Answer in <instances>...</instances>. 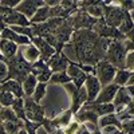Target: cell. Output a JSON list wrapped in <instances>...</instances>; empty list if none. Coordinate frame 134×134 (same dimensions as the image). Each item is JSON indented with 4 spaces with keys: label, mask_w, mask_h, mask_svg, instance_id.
I'll use <instances>...</instances> for the list:
<instances>
[{
    "label": "cell",
    "mask_w": 134,
    "mask_h": 134,
    "mask_svg": "<svg viewBox=\"0 0 134 134\" xmlns=\"http://www.w3.org/2000/svg\"><path fill=\"white\" fill-rule=\"evenodd\" d=\"M130 75H131V72H130L129 70H126V69L117 70L113 83H114V85H117L118 87H125V86L127 85L129 79H130Z\"/></svg>",
    "instance_id": "obj_20"
},
{
    "label": "cell",
    "mask_w": 134,
    "mask_h": 134,
    "mask_svg": "<svg viewBox=\"0 0 134 134\" xmlns=\"http://www.w3.org/2000/svg\"><path fill=\"white\" fill-rule=\"evenodd\" d=\"M0 90L11 93L15 98H24V93H23V87L21 83L14 81V79H7L5 82L0 83Z\"/></svg>",
    "instance_id": "obj_15"
},
{
    "label": "cell",
    "mask_w": 134,
    "mask_h": 134,
    "mask_svg": "<svg viewBox=\"0 0 134 134\" xmlns=\"http://www.w3.org/2000/svg\"><path fill=\"white\" fill-rule=\"evenodd\" d=\"M31 43H32L34 46L38 48V51L40 52V59L46 60V62L52 57L55 52H57L54 47H51L50 44L44 40L43 38H40V36H34V38L31 39Z\"/></svg>",
    "instance_id": "obj_9"
},
{
    "label": "cell",
    "mask_w": 134,
    "mask_h": 134,
    "mask_svg": "<svg viewBox=\"0 0 134 134\" xmlns=\"http://www.w3.org/2000/svg\"><path fill=\"white\" fill-rule=\"evenodd\" d=\"M47 20H50V7H47L44 4L43 7H40L35 15H34L30 20L31 26H38V24H42V23H46Z\"/></svg>",
    "instance_id": "obj_17"
},
{
    "label": "cell",
    "mask_w": 134,
    "mask_h": 134,
    "mask_svg": "<svg viewBox=\"0 0 134 134\" xmlns=\"http://www.w3.org/2000/svg\"><path fill=\"white\" fill-rule=\"evenodd\" d=\"M36 134H50V133H48V131H47L46 129H44V127H43V126L40 125V126H39V127L36 129Z\"/></svg>",
    "instance_id": "obj_36"
},
{
    "label": "cell",
    "mask_w": 134,
    "mask_h": 134,
    "mask_svg": "<svg viewBox=\"0 0 134 134\" xmlns=\"http://www.w3.org/2000/svg\"><path fill=\"white\" fill-rule=\"evenodd\" d=\"M66 72H67V75L70 76L71 82L76 86V88H79V87H82V86L85 85L87 75L81 70L79 64H76V63H70V66L67 67Z\"/></svg>",
    "instance_id": "obj_10"
},
{
    "label": "cell",
    "mask_w": 134,
    "mask_h": 134,
    "mask_svg": "<svg viewBox=\"0 0 134 134\" xmlns=\"http://www.w3.org/2000/svg\"><path fill=\"white\" fill-rule=\"evenodd\" d=\"M46 91H47V83H38L35 91L31 95V98L35 100L36 103H40V100H43V98L46 97Z\"/></svg>",
    "instance_id": "obj_25"
},
{
    "label": "cell",
    "mask_w": 134,
    "mask_h": 134,
    "mask_svg": "<svg viewBox=\"0 0 134 134\" xmlns=\"http://www.w3.org/2000/svg\"><path fill=\"white\" fill-rule=\"evenodd\" d=\"M19 119L16 117V114L12 111L11 107H2L0 110V124H4V122H8V121H16Z\"/></svg>",
    "instance_id": "obj_26"
},
{
    "label": "cell",
    "mask_w": 134,
    "mask_h": 134,
    "mask_svg": "<svg viewBox=\"0 0 134 134\" xmlns=\"http://www.w3.org/2000/svg\"><path fill=\"white\" fill-rule=\"evenodd\" d=\"M125 88H126V91H127V94L131 97V99L134 98V85H127V86H125Z\"/></svg>",
    "instance_id": "obj_35"
},
{
    "label": "cell",
    "mask_w": 134,
    "mask_h": 134,
    "mask_svg": "<svg viewBox=\"0 0 134 134\" xmlns=\"http://www.w3.org/2000/svg\"><path fill=\"white\" fill-rule=\"evenodd\" d=\"M51 83L54 85H66V83H69L71 82L70 79V76L67 75L66 71H60V72H52V76H51V79H50Z\"/></svg>",
    "instance_id": "obj_22"
},
{
    "label": "cell",
    "mask_w": 134,
    "mask_h": 134,
    "mask_svg": "<svg viewBox=\"0 0 134 134\" xmlns=\"http://www.w3.org/2000/svg\"><path fill=\"white\" fill-rule=\"evenodd\" d=\"M0 110H2V106H0Z\"/></svg>",
    "instance_id": "obj_43"
},
{
    "label": "cell",
    "mask_w": 134,
    "mask_h": 134,
    "mask_svg": "<svg viewBox=\"0 0 134 134\" xmlns=\"http://www.w3.org/2000/svg\"><path fill=\"white\" fill-rule=\"evenodd\" d=\"M19 3H20V0H0V5L11 8V9H15Z\"/></svg>",
    "instance_id": "obj_33"
},
{
    "label": "cell",
    "mask_w": 134,
    "mask_h": 134,
    "mask_svg": "<svg viewBox=\"0 0 134 134\" xmlns=\"http://www.w3.org/2000/svg\"><path fill=\"white\" fill-rule=\"evenodd\" d=\"M48 69H50V67H48L47 62L43 60V59H40V60L35 62L34 64H31V72H30V74H32L34 76H39L42 72H44V71L48 70Z\"/></svg>",
    "instance_id": "obj_24"
},
{
    "label": "cell",
    "mask_w": 134,
    "mask_h": 134,
    "mask_svg": "<svg viewBox=\"0 0 134 134\" xmlns=\"http://www.w3.org/2000/svg\"><path fill=\"white\" fill-rule=\"evenodd\" d=\"M118 86L114 83H110L106 86H102L100 91L98 94V97L95 98L94 102L95 103H113V100L115 98V94L118 91Z\"/></svg>",
    "instance_id": "obj_7"
},
{
    "label": "cell",
    "mask_w": 134,
    "mask_h": 134,
    "mask_svg": "<svg viewBox=\"0 0 134 134\" xmlns=\"http://www.w3.org/2000/svg\"><path fill=\"white\" fill-rule=\"evenodd\" d=\"M24 114L26 119L34 124H42L46 119V110L39 103H36L31 97H24Z\"/></svg>",
    "instance_id": "obj_3"
},
{
    "label": "cell",
    "mask_w": 134,
    "mask_h": 134,
    "mask_svg": "<svg viewBox=\"0 0 134 134\" xmlns=\"http://www.w3.org/2000/svg\"><path fill=\"white\" fill-rule=\"evenodd\" d=\"M127 50L125 47L124 40H117L113 39L110 43V46L106 51L105 60H107L110 64H113L117 70L125 69V59H126Z\"/></svg>",
    "instance_id": "obj_1"
},
{
    "label": "cell",
    "mask_w": 134,
    "mask_h": 134,
    "mask_svg": "<svg viewBox=\"0 0 134 134\" xmlns=\"http://www.w3.org/2000/svg\"><path fill=\"white\" fill-rule=\"evenodd\" d=\"M51 134H64V131H63L62 129H55Z\"/></svg>",
    "instance_id": "obj_38"
},
{
    "label": "cell",
    "mask_w": 134,
    "mask_h": 134,
    "mask_svg": "<svg viewBox=\"0 0 134 134\" xmlns=\"http://www.w3.org/2000/svg\"><path fill=\"white\" fill-rule=\"evenodd\" d=\"M8 66V79H14L19 83H23V81L31 72V64L26 62L19 54H16L12 59L7 60Z\"/></svg>",
    "instance_id": "obj_2"
},
{
    "label": "cell",
    "mask_w": 134,
    "mask_h": 134,
    "mask_svg": "<svg viewBox=\"0 0 134 134\" xmlns=\"http://www.w3.org/2000/svg\"><path fill=\"white\" fill-rule=\"evenodd\" d=\"M38 83H39V82H38V79H36V76H34L32 74H30L26 79L23 81V83H21L24 97H31V95L34 94V91H35Z\"/></svg>",
    "instance_id": "obj_19"
},
{
    "label": "cell",
    "mask_w": 134,
    "mask_h": 134,
    "mask_svg": "<svg viewBox=\"0 0 134 134\" xmlns=\"http://www.w3.org/2000/svg\"><path fill=\"white\" fill-rule=\"evenodd\" d=\"M70 60L67 59L62 52H55L52 57L47 60V64L51 69L52 72H60V71H66L67 67L70 66Z\"/></svg>",
    "instance_id": "obj_8"
},
{
    "label": "cell",
    "mask_w": 134,
    "mask_h": 134,
    "mask_svg": "<svg viewBox=\"0 0 134 134\" xmlns=\"http://www.w3.org/2000/svg\"><path fill=\"white\" fill-rule=\"evenodd\" d=\"M119 134H125V133H122V131H119Z\"/></svg>",
    "instance_id": "obj_42"
},
{
    "label": "cell",
    "mask_w": 134,
    "mask_h": 134,
    "mask_svg": "<svg viewBox=\"0 0 134 134\" xmlns=\"http://www.w3.org/2000/svg\"><path fill=\"white\" fill-rule=\"evenodd\" d=\"M71 98V113L72 114H76L78 111L82 109V106L87 102V94H86V88L85 86L76 88V91L70 97Z\"/></svg>",
    "instance_id": "obj_12"
},
{
    "label": "cell",
    "mask_w": 134,
    "mask_h": 134,
    "mask_svg": "<svg viewBox=\"0 0 134 134\" xmlns=\"http://www.w3.org/2000/svg\"><path fill=\"white\" fill-rule=\"evenodd\" d=\"M119 129L115 126H105L100 129V134H119Z\"/></svg>",
    "instance_id": "obj_34"
},
{
    "label": "cell",
    "mask_w": 134,
    "mask_h": 134,
    "mask_svg": "<svg viewBox=\"0 0 134 134\" xmlns=\"http://www.w3.org/2000/svg\"><path fill=\"white\" fill-rule=\"evenodd\" d=\"M105 126H115V127L121 129V121H119L118 115L115 113H113V114H107V115H103V117H99L98 127L102 129Z\"/></svg>",
    "instance_id": "obj_18"
},
{
    "label": "cell",
    "mask_w": 134,
    "mask_h": 134,
    "mask_svg": "<svg viewBox=\"0 0 134 134\" xmlns=\"http://www.w3.org/2000/svg\"><path fill=\"white\" fill-rule=\"evenodd\" d=\"M11 109L16 114V117L21 121H27L26 119V114H24V99L23 98H15L12 105H11Z\"/></svg>",
    "instance_id": "obj_21"
},
{
    "label": "cell",
    "mask_w": 134,
    "mask_h": 134,
    "mask_svg": "<svg viewBox=\"0 0 134 134\" xmlns=\"http://www.w3.org/2000/svg\"><path fill=\"white\" fill-rule=\"evenodd\" d=\"M125 69L129 70L130 72H134V52H131V51H129V52L126 54Z\"/></svg>",
    "instance_id": "obj_31"
},
{
    "label": "cell",
    "mask_w": 134,
    "mask_h": 134,
    "mask_svg": "<svg viewBox=\"0 0 134 134\" xmlns=\"http://www.w3.org/2000/svg\"><path fill=\"white\" fill-rule=\"evenodd\" d=\"M130 19H131V21L134 23V9H133L131 12H130Z\"/></svg>",
    "instance_id": "obj_41"
},
{
    "label": "cell",
    "mask_w": 134,
    "mask_h": 134,
    "mask_svg": "<svg viewBox=\"0 0 134 134\" xmlns=\"http://www.w3.org/2000/svg\"><path fill=\"white\" fill-rule=\"evenodd\" d=\"M8 79V66H7V60L0 57V83H3Z\"/></svg>",
    "instance_id": "obj_29"
},
{
    "label": "cell",
    "mask_w": 134,
    "mask_h": 134,
    "mask_svg": "<svg viewBox=\"0 0 134 134\" xmlns=\"http://www.w3.org/2000/svg\"><path fill=\"white\" fill-rule=\"evenodd\" d=\"M133 31H134V30H133Z\"/></svg>",
    "instance_id": "obj_44"
},
{
    "label": "cell",
    "mask_w": 134,
    "mask_h": 134,
    "mask_svg": "<svg viewBox=\"0 0 134 134\" xmlns=\"http://www.w3.org/2000/svg\"><path fill=\"white\" fill-rule=\"evenodd\" d=\"M43 5H44L43 0H20V3L15 8V11L26 16L28 20H31V18L35 15V12Z\"/></svg>",
    "instance_id": "obj_5"
},
{
    "label": "cell",
    "mask_w": 134,
    "mask_h": 134,
    "mask_svg": "<svg viewBox=\"0 0 134 134\" xmlns=\"http://www.w3.org/2000/svg\"><path fill=\"white\" fill-rule=\"evenodd\" d=\"M5 28V26L2 23V21H0V36H2V32H3V30Z\"/></svg>",
    "instance_id": "obj_39"
},
{
    "label": "cell",
    "mask_w": 134,
    "mask_h": 134,
    "mask_svg": "<svg viewBox=\"0 0 134 134\" xmlns=\"http://www.w3.org/2000/svg\"><path fill=\"white\" fill-rule=\"evenodd\" d=\"M18 54H19L26 62H28L30 64H34L35 62L40 60V52L38 51V48L34 46L32 43L26 44V46H20V47L18 48Z\"/></svg>",
    "instance_id": "obj_11"
},
{
    "label": "cell",
    "mask_w": 134,
    "mask_h": 134,
    "mask_svg": "<svg viewBox=\"0 0 134 134\" xmlns=\"http://www.w3.org/2000/svg\"><path fill=\"white\" fill-rule=\"evenodd\" d=\"M72 117H74V114L71 113V110H67V111H64V113H62L60 115H58L55 119H50V125H51L52 131L55 129H63V127H66L72 121Z\"/></svg>",
    "instance_id": "obj_16"
},
{
    "label": "cell",
    "mask_w": 134,
    "mask_h": 134,
    "mask_svg": "<svg viewBox=\"0 0 134 134\" xmlns=\"http://www.w3.org/2000/svg\"><path fill=\"white\" fill-rule=\"evenodd\" d=\"M14 99H15V97L11 93L0 90V106H2V107H11Z\"/></svg>",
    "instance_id": "obj_27"
},
{
    "label": "cell",
    "mask_w": 134,
    "mask_h": 134,
    "mask_svg": "<svg viewBox=\"0 0 134 134\" xmlns=\"http://www.w3.org/2000/svg\"><path fill=\"white\" fill-rule=\"evenodd\" d=\"M127 85H134V72H131V75H130V79H129ZM127 85H126V86H127Z\"/></svg>",
    "instance_id": "obj_37"
},
{
    "label": "cell",
    "mask_w": 134,
    "mask_h": 134,
    "mask_svg": "<svg viewBox=\"0 0 134 134\" xmlns=\"http://www.w3.org/2000/svg\"><path fill=\"white\" fill-rule=\"evenodd\" d=\"M19 46L14 42L7 40V39H0V57H3L5 60L12 59L18 54Z\"/></svg>",
    "instance_id": "obj_14"
},
{
    "label": "cell",
    "mask_w": 134,
    "mask_h": 134,
    "mask_svg": "<svg viewBox=\"0 0 134 134\" xmlns=\"http://www.w3.org/2000/svg\"><path fill=\"white\" fill-rule=\"evenodd\" d=\"M115 72H117V69L105 59L99 60L95 64V76H97V79L99 81V83L102 86L113 83Z\"/></svg>",
    "instance_id": "obj_4"
},
{
    "label": "cell",
    "mask_w": 134,
    "mask_h": 134,
    "mask_svg": "<svg viewBox=\"0 0 134 134\" xmlns=\"http://www.w3.org/2000/svg\"><path fill=\"white\" fill-rule=\"evenodd\" d=\"M16 134H27V131H26V129H21V130H19Z\"/></svg>",
    "instance_id": "obj_40"
},
{
    "label": "cell",
    "mask_w": 134,
    "mask_h": 134,
    "mask_svg": "<svg viewBox=\"0 0 134 134\" xmlns=\"http://www.w3.org/2000/svg\"><path fill=\"white\" fill-rule=\"evenodd\" d=\"M85 88H86V94H87V102H94L95 98L98 97L102 85L99 83L95 75H87L86 82H85Z\"/></svg>",
    "instance_id": "obj_6"
},
{
    "label": "cell",
    "mask_w": 134,
    "mask_h": 134,
    "mask_svg": "<svg viewBox=\"0 0 134 134\" xmlns=\"http://www.w3.org/2000/svg\"><path fill=\"white\" fill-rule=\"evenodd\" d=\"M118 3V7L122 8L124 11H126V12H131V11L134 9V0H121V2H117Z\"/></svg>",
    "instance_id": "obj_32"
},
{
    "label": "cell",
    "mask_w": 134,
    "mask_h": 134,
    "mask_svg": "<svg viewBox=\"0 0 134 134\" xmlns=\"http://www.w3.org/2000/svg\"><path fill=\"white\" fill-rule=\"evenodd\" d=\"M119 130L125 134H134V118H127V119L121 121Z\"/></svg>",
    "instance_id": "obj_28"
},
{
    "label": "cell",
    "mask_w": 134,
    "mask_h": 134,
    "mask_svg": "<svg viewBox=\"0 0 134 134\" xmlns=\"http://www.w3.org/2000/svg\"><path fill=\"white\" fill-rule=\"evenodd\" d=\"M118 31H119V34H121V35H124L125 38H126V35H127V34H130L133 30H134V23H133V21H131V19H130V14L124 19V21H122V23H121V26L117 28Z\"/></svg>",
    "instance_id": "obj_23"
},
{
    "label": "cell",
    "mask_w": 134,
    "mask_h": 134,
    "mask_svg": "<svg viewBox=\"0 0 134 134\" xmlns=\"http://www.w3.org/2000/svg\"><path fill=\"white\" fill-rule=\"evenodd\" d=\"M79 126H81L79 122H76L75 119H72L70 124L67 125L66 127H63L62 130L64 131V134H76V131H78V129H79Z\"/></svg>",
    "instance_id": "obj_30"
},
{
    "label": "cell",
    "mask_w": 134,
    "mask_h": 134,
    "mask_svg": "<svg viewBox=\"0 0 134 134\" xmlns=\"http://www.w3.org/2000/svg\"><path fill=\"white\" fill-rule=\"evenodd\" d=\"M0 39H7V40H11L14 42L15 44H18V46H26V44H30L31 43V39L27 38V36H23L20 35V34L12 31L9 27H5L2 32V36H0Z\"/></svg>",
    "instance_id": "obj_13"
}]
</instances>
